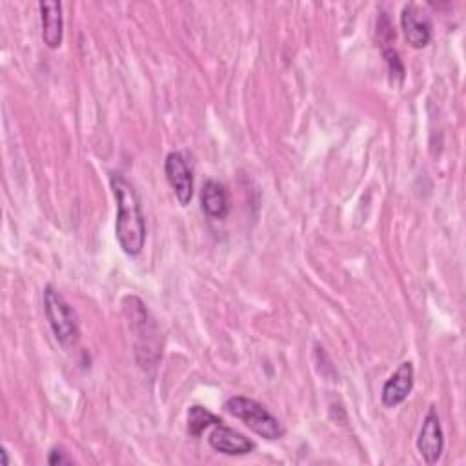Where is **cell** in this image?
<instances>
[{
    "instance_id": "obj_15",
    "label": "cell",
    "mask_w": 466,
    "mask_h": 466,
    "mask_svg": "<svg viewBox=\"0 0 466 466\" xmlns=\"http://www.w3.org/2000/svg\"><path fill=\"white\" fill-rule=\"evenodd\" d=\"M0 453H2V459H4V461H2V466H7V464H9V459H7V451H5V450H2Z\"/></svg>"
},
{
    "instance_id": "obj_4",
    "label": "cell",
    "mask_w": 466,
    "mask_h": 466,
    "mask_svg": "<svg viewBox=\"0 0 466 466\" xmlns=\"http://www.w3.org/2000/svg\"><path fill=\"white\" fill-rule=\"evenodd\" d=\"M44 309L55 339L64 348L75 346L80 337L78 317L64 295L51 284L44 288Z\"/></svg>"
},
{
    "instance_id": "obj_3",
    "label": "cell",
    "mask_w": 466,
    "mask_h": 466,
    "mask_svg": "<svg viewBox=\"0 0 466 466\" xmlns=\"http://www.w3.org/2000/svg\"><path fill=\"white\" fill-rule=\"evenodd\" d=\"M122 309H124V315L127 319L129 329L135 337V348H137L135 353H137V357L142 351L146 355L144 364L146 366L153 364L158 359V346H157L158 329H157L153 319L149 317L147 308L144 306V302L138 297L127 295L122 300Z\"/></svg>"
},
{
    "instance_id": "obj_11",
    "label": "cell",
    "mask_w": 466,
    "mask_h": 466,
    "mask_svg": "<svg viewBox=\"0 0 466 466\" xmlns=\"http://www.w3.org/2000/svg\"><path fill=\"white\" fill-rule=\"evenodd\" d=\"M200 204L208 217L222 220L229 213V202H228V191L226 187L217 180H208L200 191Z\"/></svg>"
},
{
    "instance_id": "obj_9",
    "label": "cell",
    "mask_w": 466,
    "mask_h": 466,
    "mask_svg": "<svg viewBox=\"0 0 466 466\" xmlns=\"http://www.w3.org/2000/svg\"><path fill=\"white\" fill-rule=\"evenodd\" d=\"M415 380L413 364L410 360H404L399 364V368L388 377V380L382 386L380 400L386 408H393L406 400V397L411 393Z\"/></svg>"
},
{
    "instance_id": "obj_5",
    "label": "cell",
    "mask_w": 466,
    "mask_h": 466,
    "mask_svg": "<svg viewBox=\"0 0 466 466\" xmlns=\"http://www.w3.org/2000/svg\"><path fill=\"white\" fill-rule=\"evenodd\" d=\"M417 450L426 464H435L442 455L444 433H442L441 419L435 406H430L424 415V420L417 437Z\"/></svg>"
},
{
    "instance_id": "obj_10",
    "label": "cell",
    "mask_w": 466,
    "mask_h": 466,
    "mask_svg": "<svg viewBox=\"0 0 466 466\" xmlns=\"http://www.w3.org/2000/svg\"><path fill=\"white\" fill-rule=\"evenodd\" d=\"M40 25L42 40L49 49H56L64 38V16L60 2H40Z\"/></svg>"
},
{
    "instance_id": "obj_12",
    "label": "cell",
    "mask_w": 466,
    "mask_h": 466,
    "mask_svg": "<svg viewBox=\"0 0 466 466\" xmlns=\"http://www.w3.org/2000/svg\"><path fill=\"white\" fill-rule=\"evenodd\" d=\"M218 422H220V419H218L217 415H213V413H211L208 408H204V406L195 404V406H191V408L187 410V431H189V435H193V437H200L204 430H208L209 426H215V424H218Z\"/></svg>"
},
{
    "instance_id": "obj_13",
    "label": "cell",
    "mask_w": 466,
    "mask_h": 466,
    "mask_svg": "<svg viewBox=\"0 0 466 466\" xmlns=\"http://www.w3.org/2000/svg\"><path fill=\"white\" fill-rule=\"evenodd\" d=\"M384 58H386V64H388V69H390L391 82H395V76H397V82L400 84L404 80V66H402L397 51L393 47H386L384 49Z\"/></svg>"
},
{
    "instance_id": "obj_14",
    "label": "cell",
    "mask_w": 466,
    "mask_h": 466,
    "mask_svg": "<svg viewBox=\"0 0 466 466\" xmlns=\"http://www.w3.org/2000/svg\"><path fill=\"white\" fill-rule=\"evenodd\" d=\"M47 462L51 466H60V464H71L73 459L67 455V451L60 446H55L49 450V455H47Z\"/></svg>"
},
{
    "instance_id": "obj_1",
    "label": "cell",
    "mask_w": 466,
    "mask_h": 466,
    "mask_svg": "<svg viewBox=\"0 0 466 466\" xmlns=\"http://www.w3.org/2000/svg\"><path fill=\"white\" fill-rule=\"evenodd\" d=\"M109 186L116 202L115 237L126 255H138L146 244V222L135 186L120 173H111Z\"/></svg>"
},
{
    "instance_id": "obj_8",
    "label": "cell",
    "mask_w": 466,
    "mask_h": 466,
    "mask_svg": "<svg viewBox=\"0 0 466 466\" xmlns=\"http://www.w3.org/2000/svg\"><path fill=\"white\" fill-rule=\"evenodd\" d=\"M208 442L215 451L224 455H246L255 450V442L251 439L235 428L226 426L222 420L213 426Z\"/></svg>"
},
{
    "instance_id": "obj_2",
    "label": "cell",
    "mask_w": 466,
    "mask_h": 466,
    "mask_svg": "<svg viewBox=\"0 0 466 466\" xmlns=\"http://www.w3.org/2000/svg\"><path fill=\"white\" fill-rule=\"evenodd\" d=\"M224 410L233 415L235 419L242 420L253 433L258 437H264L268 441H275L284 437L286 430L282 422L266 410L260 402L244 397V395H233L224 402Z\"/></svg>"
},
{
    "instance_id": "obj_7",
    "label": "cell",
    "mask_w": 466,
    "mask_h": 466,
    "mask_svg": "<svg viewBox=\"0 0 466 466\" xmlns=\"http://www.w3.org/2000/svg\"><path fill=\"white\" fill-rule=\"evenodd\" d=\"M400 27L406 42L413 49H422L431 40V22L430 16L417 5L406 4L400 11Z\"/></svg>"
},
{
    "instance_id": "obj_6",
    "label": "cell",
    "mask_w": 466,
    "mask_h": 466,
    "mask_svg": "<svg viewBox=\"0 0 466 466\" xmlns=\"http://www.w3.org/2000/svg\"><path fill=\"white\" fill-rule=\"evenodd\" d=\"M164 173L180 206H187L193 197V173L180 151L167 153L164 160Z\"/></svg>"
}]
</instances>
